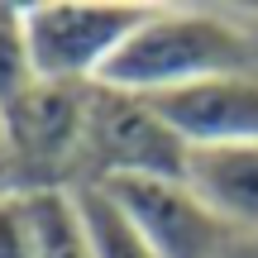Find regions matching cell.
I'll return each instance as SVG.
<instances>
[{
    "instance_id": "3957f363",
    "label": "cell",
    "mask_w": 258,
    "mask_h": 258,
    "mask_svg": "<svg viewBox=\"0 0 258 258\" xmlns=\"http://www.w3.org/2000/svg\"><path fill=\"white\" fill-rule=\"evenodd\" d=\"M86 96H91V86L34 82L5 110L10 191H43V186H77L82 182Z\"/></svg>"
},
{
    "instance_id": "7a4b0ae2",
    "label": "cell",
    "mask_w": 258,
    "mask_h": 258,
    "mask_svg": "<svg viewBox=\"0 0 258 258\" xmlns=\"http://www.w3.org/2000/svg\"><path fill=\"white\" fill-rule=\"evenodd\" d=\"M153 5L129 0H38L24 5V43L38 82L91 86Z\"/></svg>"
},
{
    "instance_id": "30bf717a",
    "label": "cell",
    "mask_w": 258,
    "mask_h": 258,
    "mask_svg": "<svg viewBox=\"0 0 258 258\" xmlns=\"http://www.w3.org/2000/svg\"><path fill=\"white\" fill-rule=\"evenodd\" d=\"M34 82L38 77L24 43V5H0V110H10Z\"/></svg>"
},
{
    "instance_id": "8fae6325",
    "label": "cell",
    "mask_w": 258,
    "mask_h": 258,
    "mask_svg": "<svg viewBox=\"0 0 258 258\" xmlns=\"http://www.w3.org/2000/svg\"><path fill=\"white\" fill-rule=\"evenodd\" d=\"M0 258H38L29 211L19 191H0Z\"/></svg>"
},
{
    "instance_id": "8992f818",
    "label": "cell",
    "mask_w": 258,
    "mask_h": 258,
    "mask_svg": "<svg viewBox=\"0 0 258 258\" xmlns=\"http://www.w3.org/2000/svg\"><path fill=\"white\" fill-rule=\"evenodd\" d=\"M186 148L258 139V72H225L177 91L144 96Z\"/></svg>"
},
{
    "instance_id": "7c38bea8",
    "label": "cell",
    "mask_w": 258,
    "mask_h": 258,
    "mask_svg": "<svg viewBox=\"0 0 258 258\" xmlns=\"http://www.w3.org/2000/svg\"><path fill=\"white\" fill-rule=\"evenodd\" d=\"M0 191H10V129H5V110H0Z\"/></svg>"
},
{
    "instance_id": "52a82bcc",
    "label": "cell",
    "mask_w": 258,
    "mask_h": 258,
    "mask_svg": "<svg viewBox=\"0 0 258 258\" xmlns=\"http://www.w3.org/2000/svg\"><path fill=\"white\" fill-rule=\"evenodd\" d=\"M182 182L234 230H258V139L186 148Z\"/></svg>"
},
{
    "instance_id": "5b68a950",
    "label": "cell",
    "mask_w": 258,
    "mask_h": 258,
    "mask_svg": "<svg viewBox=\"0 0 258 258\" xmlns=\"http://www.w3.org/2000/svg\"><path fill=\"white\" fill-rule=\"evenodd\" d=\"M158 258H220L230 225L182 177H105L96 182Z\"/></svg>"
},
{
    "instance_id": "277c9868",
    "label": "cell",
    "mask_w": 258,
    "mask_h": 258,
    "mask_svg": "<svg viewBox=\"0 0 258 258\" xmlns=\"http://www.w3.org/2000/svg\"><path fill=\"white\" fill-rule=\"evenodd\" d=\"M182 172H186V144L163 124V115L144 96L91 82L82 182H105V177H182Z\"/></svg>"
},
{
    "instance_id": "ba28073f",
    "label": "cell",
    "mask_w": 258,
    "mask_h": 258,
    "mask_svg": "<svg viewBox=\"0 0 258 258\" xmlns=\"http://www.w3.org/2000/svg\"><path fill=\"white\" fill-rule=\"evenodd\" d=\"M19 196H24V211H29L38 258H96L72 186H43V191H19Z\"/></svg>"
},
{
    "instance_id": "9c48e42d",
    "label": "cell",
    "mask_w": 258,
    "mask_h": 258,
    "mask_svg": "<svg viewBox=\"0 0 258 258\" xmlns=\"http://www.w3.org/2000/svg\"><path fill=\"white\" fill-rule=\"evenodd\" d=\"M72 196H77V211H82V220H86V234H91L96 258H158L153 249H148V239L124 220L120 206H115L96 182L72 186Z\"/></svg>"
},
{
    "instance_id": "6da1fadb",
    "label": "cell",
    "mask_w": 258,
    "mask_h": 258,
    "mask_svg": "<svg viewBox=\"0 0 258 258\" xmlns=\"http://www.w3.org/2000/svg\"><path fill=\"white\" fill-rule=\"evenodd\" d=\"M253 62H258L253 43L230 19L196 15V10H153L105 62L101 86H115L129 96H158L206 82V77L253 72Z\"/></svg>"
}]
</instances>
